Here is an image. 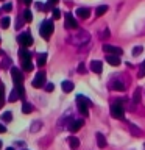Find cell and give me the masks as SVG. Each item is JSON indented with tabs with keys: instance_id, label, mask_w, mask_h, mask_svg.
<instances>
[{
	"instance_id": "cell-1",
	"label": "cell",
	"mask_w": 145,
	"mask_h": 150,
	"mask_svg": "<svg viewBox=\"0 0 145 150\" xmlns=\"http://www.w3.org/2000/svg\"><path fill=\"white\" fill-rule=\"evenodd\" d=\"M20 58H22V67L27 72H31L33 70V63H31V53L28 50H25V47H22L20 50Z\"/></svg>"
},
{
	"instance_id": "cell-2",
	"label": "cell",
	"mask_w": 145,
	"mask_h": 150,
	"mask_svg": "<svg viewBox=\"0 0 145 150\" xmlns=\"http://www.w3.org/2000/svg\"><path fill=\"white\" fill-rule=\"evenodd\" d=\"M77 105H78V110L83 116H87L89 114V106H91V100L84 96H77Z\"/></svg>"
},
{
	"instance_id": "cell-3",
	"label": "cell",
	"mask_w": 145,
	"mask_h": 150,
	"mask_svg": "<svg viewBox=\"0 0 145 150\" xmlns=\"http://www.w3.org/2000/svg\"><path fill=\"white\" fill-rule=\"evenodd\" d=\"M51 33H53V23H51V21L42 22L41 27H39V35L47 41V39H49V38L51 36Z\"/></svg>"
},
{
	"instance_id": "cell-4",
	"label": "cell",
	"mask_w": 145,
	"mask_h": 150,
	"mask_svg": "<svg viewBox=\"0 0 145 150\" xmlns=\"http://www.w3.org/2000/svg\"><path fill=\"white\" fill-rule=\"evenodd\" d=\"M17 41L22 47H30L33 44V36H31V33L25 31V33H20V35L17 36Z\"/></svg>"
},
{
	"instance_id": "cell-5",
	"label": "cell",
	"mask_w": 145,
	"mask_h": 150,
	"mask_svg": "<svg viewBox=\"0 0 145 150\" xmlns=\"http://www.w3.org/2000/svg\"><path fill=\"white\" fill-rule=\"evenodd\" d=\"M111 116L114 117V119H123L125 117V111L123 108H122V103H114V105L111 106Z\"/></svg>"
},
{
	"instance_id": "cell-6",
	"label": "cell",
	"mask_w": 145,
	"mask_h": 150,
	"mask_svg": "<svg viewBox=\"0 0 145 150\" xmlns=\"http://www.w3.org/2000/svg\"><path fill=\"white\" fill-rule=\"evenodd\" d=\"M20 97H23V88H22V84H16V88H14L13 92L9 94L8 102H16V100H19Z\"/></svg>"
},
{
	"instance_id": "cell-7",
	"label": "cell",
	"mask_w": 145,
	"mask_h": 150,
	"mask_svg": "<svg viewBox=\"0 0 145 150\" xmlns=\"http://www.w3.org/2000/svg\"><path fill=\"white\" fill-rule=\"evenodd\" d=\"M11 77H13V81L16 83V84H22V81H23L22 70L17 69L16 66H13V67H11Z\"/></svg>"
},
{
	"instance_id": "cell-8",
	"label": "cell",
	"mask_w": 145,
	"mask_h": 150,
	"mask_svg": "<svg viewBox=\"0 0 145 150\" xmlns=\"http://www.w3.org/2000/svg\"><path fill=\"white\" fill-rule=\"evenodd\" d=\"M45 78H47V77H45V72H37L31 84H33L34 88H42V86L45 84Z\"/></svg>"
},
{
	"instance_id": "cell-9",
	"label": "cell",
	"mask_w": 145,
	"mask_h": 150,
	"mask_svg": "<svg viewBox=\"0 0 145 150\" xmlns=\"http://www.w3.org/2000/svg\"><path fill=\"white\" fill-rule=\"evenodd\" d=\"M77 27H78V22L75 21V17L70 13H65V28L73 30V28H77Z\"/></svg>"
},
{
	"instance_id": "cell-10",
	"label": "cell",
	"mask_w": 145,
	"mask_h": 150,
	"mask_svg": "<svg viewBox=\"0 0 145 150\" xmlns=\"http://www.w3.org/2000/svg\"><path fill=\"white\" fill-rule=\"evenodd\" d=\"M103 50L106 52V53H109V55H122L123 53V50L120 49V47H114V45H109V44H105L103 45Z\"/></svg>"
},
{
	"instance_id": "cell-11",
	"label": "cell",
	"mask_w": 145,
	"mask_h": 150,
	"mask_svg": "<svg viewBox=\"0 0 145 150\" xmlns=\"http://www.w3.org/2000/svg\"><path fill=\"white\" fill-rule=\"evenodd\" d=\"M83 125H84V120H83V119H77V120H73L72 124L69 125V130H70V131H73V133H75V131H78V130L81 128Z\"/></svg>"
},
{
	"instance_id": "cell-12",
	"label": "cell",
	"mask_w": 145,
	"mask_h": 150,
	"mask_svg": "<svg viewBox=\"0 0 145 150\" xmlns=\"http://www.w3.org/2000/svg\"><path fill=\"white\" fill-rule=\"evenodd\" d=\"M91 70L92 72H95V74H101V70H103V64L100 63V61H92L91 63Z\"/></svg>"
},
{
	"instance_id": "cell-13",
	"label": "cell",
	"mask_w": 145,
	"mask_h": 150,
	"mask_svg": "<svg viewBox=\"0 0 145 150\" xmlns=\"http://www.w3.org/2000/svg\"><path fill=\"white\" fill-rule=\"evenodd\" d=\"M75 13H77V16H78L80 19H87L89 16H91V11H89L87 8H78Z\"/></svg>"
},
{
	"instance_id": "cell-14",
	"label": "cell",
	"mask_w": 145,
	"mask_h": 150,
	"mask_svg": "<svg viewBox=\"0 0 145 150\" xmlns=\"http://www.w3.org/2000/svg\"><path fill=\"white\" fill-rule=\"evenodd\" d=\"M106 61H108V63H109L111 66H119V64L122 63L120 58H119V55H108Z\"/></svg>"
},
{
	"instance_id": "cell-15",
	"label": "cell",
	"mask_w": 145,
	"mask_h": 150,
	"mask_svg": "<svg viewBox=\"0 0 145 150\" xmlns=\"http://www.w3.org/2000/svg\"><path fill=\"white\" fill-rule=\"evenodd\" d=\"M97 144H98V147H100V149L106 147V139H105V136H103L101 133H97Z\"/></svg>"
},
{
	"instance_id": "cell-16",
	"label": "cell",
	"mask_w": 145,
	"mask_h": 150,
	"mask_svg": "<svg viewBox=\"0 0 145 150\" xmlns=\"http://www.w3.org/2000/svg\"><path fill=\"white\" fill-rule=\"evenodd\" d=\"M111 89H115V91H125V84L122 81H112L111 83Z\"/></svg>"
},
{
	"instance_id": "cell-17",
	"label": "cell",
	"mask_w": 145,
	"mask_h": 150,
	"mask_svg": "<svg viewBox=\"0 0 145 150\" xmlns=\"http://www.w3.org/2000/svg\"><path fill=\"white\" fill-rule=\"evenodd\" d=\"M61 86H63V91L64 92H72L73 91V83L72 81H63Z\"/></svg>"
},
{
	"instance_id": "cell-18",
	"label": "cell",
	"mask_w": 145,
	"mask_h": 150,
	"mask_svg": "<svg viewBox=\"0 0 145 150\" xmlns=\"http://www.w3.org/2000/svg\"><path fill=\"white\" fill-rule=\"evenodd\" d=\"M69 144H70V147H72V149H78L80 147V139L75 138V136H70V138H69Z\"/></svg>"
},
{
	"instance_id": "cell-19",
	"label": "cell",
	"mask_w": 145,
	"mask_h": 150,
	"mask_svg": "<svg viewBox=\"0 0 145 150\" xmlns=\"http://www.w3.org/2000/svg\"><path fill=\"white\" fill-rule=\"evenodd\" d=\"M130 131H131V134H133V136H140V134H142V131H140L134 124H130Z\"/></svg>"
},
{
	"instance_id": "cell-20",
	"label": "cell",
	"mask_w": 145,
	"mask_h": 150,
	"mask_svg": "<svg viewBox=\"0 0 145 150\" xmlns=\"http://www.w3.org/2000/svg\"><path fill=\"white\" fill-rule=\"evenodd\" d=\"M106 11H108V5H100V6L95 9V14L97 16H103Z\"/></svg>"
},
{
	"instance_id": "cell-21",
	"label": "cell",
	"mask_w": 145,
	"mask_h": 150,
	"mask_svg": "<svg viewBox=\"0 0 145 150\" xmlns=\"http://www.w3.org/2000/svg\"><path fill=\"white\" fill-rule=\"evenodd\" d=\"M45 63H47V55L45 53H42V55L37 56V66H39V67H42Z\"/></svg>"
},
{
	"instance_id": "cell-22",
	"label": "cell",
	"mask_w": 145,
	"mask_h": 150,
	"mask_svg": "<svg viewBox=\"0 0 145 150\" xmlns=\"http://www.w3.org/2000/svg\"><path fill=\"white\" fill-rule=\"evenodd\" d=\"M140 94H142V89H140V88H137V89L134 91V97H133L134 103H139L140 100H142V98H140Z\"/></svg>"
},
{
	"instance_id": "cell-23",
	"label": "cell",
	"mask_w": 145,
	"mask_h": 150,
	"mask_svg": "<svg viewBox=\"0 0 145 150\" xmlns=\"http://www.w3.org/2000/svg\"><path fill=\"white\" fill-rule=\"evenodd\" d=\"M2 120H3V122H11V120H13L11 111H5L3 114H2Z\"/></svg>"
},
{
	"instance_id": "cell-24",
	"label": "cell",
	"mask_w": 145,
	"mask_h": 150,
	"mask_svg": "<svg viewBox=\"0 0 145 150\" xmlns=\"http://www.w3.org/2000/svg\"><path fill=\"white\" fill-rule=\"evenodd\" d=\"M0 27L3 28V30H6V28L9 27V17H2V21H0Z\"/></svg>"
},
{
	"instance_id": "cell-25",
	"label": "cell",
	"mask_w": 145,
	"mask_h": 150,
	"mask_svg": "<svg viewBox=\"0 0 145 150\" xmlns=\"http://www.w3.org/2000/svg\"><path fill=\"white\" fill-rule=\"evenodd\" d=\"M23 19H25V22H31L33 21V14H31L30 9H25V11H23Z\"/></svg>"
},
{
	"instance_id": "cell-26",
	"label": "cell",
	"mask_w": 145,
	"mask_h": 150,
	"mask_svg": "<svg viewBox=\"0 0 145 150\" xmlns=\"http://www.w3.org/2000/svg\"><path fill=\"white\" fill-rule=\"evenodd\" d=\"M3 103H5V88L3 84H0V108L3 106Z\"/></svg>"
},
{
	"instance_id": "cell-27",
	"label": "cell",
	"mask_w": 145,
	"mask_h": 150,
	"mask_svg": "<svg viewBox=\"0 0 145 150\" xmlns=\"http://www.w3.org/2000/svg\"><path fill=\"white\" fill-rule=\"evenodd\" d=\"M22 111L25 112V114L31 112L33 111V105H30V103H23V105H22Z\"/></svg>"
},
{
	"instance_id": "cell-28",
	"label": "cell",
	"mask_w": 145,
	"mask_h": 150,
	"mask_svg": "<svg viewBox=\"0 0 145 150\" xmlns=\"http://www.w3.org/2000/svg\"><path fill=\"white\" fill-rule=\"evenodd\" d=\"M139 78H144L145 77V61L142 63V66H140V69H139V75H137Z\"/></svg>"
},
{
	"instance_id": "cell-29",
	"label": "cell",
	"mask_w": 145,
	"mask_h": 150,
	"mask_svg": "<svg viewBox=\"0 0 145 150\" xmlns=\"http://www.w3.org/2000/svg\"><path fill=\"white\" fill-rule=\"evenodd\" d=\"M144 49L140 45H137V47H134V50H133V56H139L140 55V52H142Z\"/></svg>"
},
{
	"instance_id": "cell-30",
	"label": "cell",
	"mask_w": 145,
	"mask_h": 150,
	"mask_svg": "<svg viewBox=\"0 0 145 150\" xmlns=\"http://www.w3.org/2000/svg\"><path fill=\"white\" fill-rule=\"evenodd\" d=\"M51 14H53L55 21H56V19H59V17H61V11H59L58 8H53V11H51Z\"/></svg>"
},
{
	"instance_id": "cell-31",
	"label": "cell",
	"mask_w": 145,
	"mask_h": 150,
	"mask_svg": "<svg viewBox=\"0 0 145 150\" xmlns=\"http://www.w3.org/2000/svg\"><path fill=\"white\" fill-rule=\"evenodd\" d=\"M9 63H11V61H9L8 58H6V59H3V63H2V69H8V67H9Z\"/></svg>"
},
{
	"instance_id": "cell-32",
	"label": "cell",
	"mask_w": 145,
	"mask_h": 150,
	"mask_svg": "<svg viewBox=\"0 0 145 150\" xmlns=\"http://www.w3.org/2000/svg\"><path fill=\"white\" fill-rule=\"evenodd\" d=\"M11 9H13V5H11V3L3 5V11H11Z\"/></svg>"
},
{
	"instance_id": "cell-33",
	"label": "cell",
	"mask_w": 145,
	"mask_h": 150,
	"mask_svg": "<svg viewBox=\"0 0 145 150\" xmlns=\"http://www.w3.org/2000/svg\"><path fill=\"white\" fill-rule=\"evenodd\" d=\"M53 88H55L53 84H51V83H49V84L45 86V91H47V92H51V91H53Z\"/></svg>"
},
{
	"instance_id": "cell-34",
	"label": "cell",
	"mask_w": 145,
	"mask_h": 150,
	"mask_svg": "<svg viewBox=\"0 0 145 150\" xmlns=\"http://www.w3.org/2000/svg\"><path fill=\"white\" fill-rule=\"evenodd\" d=\"M39 122H34V124H33V128H31V131H37V130H39Z\"/></svg>"
},
{
	"instance_id": "cell-35",
	"label": "cell",
	"mask_w": 145,
	"mask_h": 150,
	"mask_svg": "<svg viewBox=\"0 0 145 150\" xmlns=\"http://www.w3.org/2000/svg\"><path fill=\"white\" fill-rule=\"evenodd\" d=\"M78 72H81V74L86 72V67H84V64H80V66H78Z\"/></svg>"
},
{
	"instance_id": "cell-36",
	"label": "cell",
	"mask_w": 145,
	"mask_h": 150,
	"mask_svg": "<svg viewBox=\"0 0 145 150\" xmlns=\"http://www.w3.org/2000/svg\"><path fill=\"white\" fill-rule=\"evenodd\" d=\"M58 2H59V0H49V5H50V6H53V5H56Z\"/></svg>"
},
{
	"instance_id": "cell-37",
	"label": "cell",
	"mask_w": 145,
	"mask_h": 150,
	"mask_svg": "<svg viewBox=\"0 0 145 150\" xmlns=\"http://www.w3.org/2000/svg\"><path fill=\"white\" fill-rule=\"evenodd\" d=\"M5 131H6V127H5V125H2V124H0V133H5Z\"/></svg>"
},
{
	"instance_id": "cell-38",
	"label": "cell",
	"mask_w": 145,
	"mask_h": 150,
	"mask_svg": "<svg viewBox=\"0 0 145 150\" xmlns=\"http://www.w3.org/2000/svg\"><path fill=\"white\" fill-rule=\"evenodd\" d=\"M22 2L25 3V5H31V3H33V0H22Z\"/></svg>"
},
{
	"instance_id": "cell-39",
	"label": "cell",
	"mask_w": 145,
	"mask_h": 150,
	"mask_svg": "<svg viewBox=\"0 0 145 150\" xmlns=\"http://www.w3.org/2000/svg\"><path fill=\"white\" fill-rule=\"evenodd\" d=\"M5 150H14L13 147H8V149H5Z\"/></svg>"
},
{
	"instance_id": "cell-40",
	"label": "cell",
	"mask_w": 145,
	"mask_h": 150,
	"mask_svg": "<svg viewBox=\"0 0 145 150\" xmlns=\"http://www.w3.org/2000/svg\"><path fill=\"white\" fill-rule=\"evenodd\" d=\"M0 149H2V142H0Z\"/></svg>"
}]
</instances>
